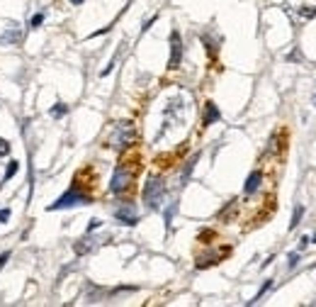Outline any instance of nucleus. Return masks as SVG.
<instances>
[{"mask_svg": "<svg viewBox=\"0 0 316 307\" xmlns=\"http://www.w3.org/2000/svg\"><path fill=\"white\" fill-rule=\"evenodd\" d=\"M166 195V183L161 176H151L144 185V202L148 205V210H158Z\"/></svg>", "mask_w": 316, "mask_h": 307, "instance_id": "1", "label": "nucleus"}, {"mask_svg": "<svg viewBox=\"0 0 316 307\" xmlns=\"http://www.w3.org/2000/svg\"><path fill=\"white\" fill-rule=\"evenodd\" d=\"M90 202H93V197H90L88 193H80V190H78V185H71V190H68V193H63L61 197H59L54 205H49L47 210H49V212H56V210L75 207V205H90Z\"/></svg>", "mask_w": 316, "mask_h": 307, "instance_id": "2", "label": "nucleus"}, {"mask_svg": "<svg viewBox=\"0 0 316 307\" xmlns=\"http://www.w3.org/2000/svg\"><path fill=\"white\" fill-rule=\"evenodd\" d=\"M131 181H134V171L126 168V166H117L115 173H112V181H110V190L115 195H122L126 188L131 185Z\"/></svg>", "mask_w": 316, "mask_h": 307, "instance_id": "3", "label": "nucleus"}, {"mask_svg": "<svg viewBox=\"0 0 316 307\" xmlns=\"http://www.w3.org/2000/svg\"><path fill=\"white\" fill-rule=\"evenodd\" d=\"M134 139H136V129H134V124L131 122H120L115 127V134H112V146H117V149H124L129 144H134Z\"/></svg>", "mask_w": 316, "mask_h": 307, "instance_id": "4", "label": "nucleus"}, {"mask_svg": "<svg viewBox=\"0 0 316 307\" xmlns=\"http://www.w3.org/2000/svg\"><path fill=\"white\" fill-rule=\"evenodd\" d=\"M180 61H183V39H180V32L173 29L170 32V59H168V68L170 71L180 68Z\"/></svg>", "mask_w": 316, "mask_h": 307, "instance_id": "5", "label": "nucleus"}, {"mask_svg": "<svg viewBox=\"0 0 316 307\" xmlns=\"http://www.w3.org/2000/svg\"><path fill=\"white\" fill-rule=\"evenodd\" d=\"M115 220H117V222H122V224H126V227L139 224V212H136L134 202H122V205L115 210Z\"/></svg>", "mask_w": 316, "mask_h": 307, "instance_id": "6", "label": "nucleus"}, {"mask_svg": "<svg viewBox=\"0 0 316 307\" xmlns=\"http://www.w3.org/2000/svg\"><path fill=\"white\" fill-rule=\"evenodd\" d=\"M20 42H22V29H20L17 22H10L5 27V32L0 34V47H15Z\"/></svg>", "mask_w": 316, "mask_h": 307, "instance_id": "7", "label": "nucleus"}, {"mask_svg": "<svg viewBox=\"0 0 316 307\" xmlns=\"http://www.w3.org/2000/svg\"><path fill=\"white\" fill-rule=\"evenodd\" d=\"M221 120V112H219V108L209 100V103H204V117H202V124L204 127H209V124L219 122Z\"/></svg>", "mask_w": 316, "mask_h": 307, "instance_id": "8", "label": "nucleus"}, {"mask_svg": "<svg viewBox=\"0 0 316 307\" xmlns=\"http://www.w3.org/2000/svg\"><path fill=\"white\" fill-rule=\"evenodd\" d=\"M263 183V171H253L251 176L246 178V185H243V193L246 195H253V193H258V188Z\"/></svg>", "mask_w": 316, "mask_h": 307, "instance_id": "9", "label": "nucleus"}, {"mask_svg": "<svg viewBox=\"0 0 316 307\" xmlns=\"http://www.w3.org/2000/svg\"><path fill=\"white\" fill-rule=\"evenodd\" d=\"M93 242L95 239H90V237H85V239H78L75 244H73V251H75V256H85V253H90L93 251Z\"/></svg>", "mask_w": 316, "mask_h": 307, "instance_id": "10", "label": "nucleus"}, {"mask_svg": "<svg viewBox=\"0 0 316 307\" xmlns=\"http://www.w3.org/2000/svg\"><path fill=\"white\" fill-rule=\"evenodd\" d=\"M302 217H304V207H302V205H297V207H294V212H292L290 229H297V227H299V222H302Z\"/></svg>", "mask_w": 316, "mask_h": 307, "instance_id": "11", "label": "nucleus"}, {"mask_svg": "<svg viewBox=\"0 0 316 307\" xmlns=\"http://www.w3.org/2000/svg\"><path fill=\"white\" fill-rule=\"evenodd\" d=\"M217 253H207V256H199L197 258V268H207V266H214L217 263Z\"/></svg>", "mask_w": 316, "mask_h": 307, "instance_id": "12", "label": "nucleus"}, {"mask_svg": "<svg viewBox=\"0 0 316 307\" xmlns=\"http://www.w3.org/2000/svg\"><path fill=\"white\" fill-rule=\"evenodd\" d=\"M197 159H199V154H194V156H192V159L188 161V166H185V171H183V178H180V185H185L190 181V173H192V168H194Z\"/></svg>", "mask_w": 316, "mask_h": 307, "instance_id": "13", "label": "nucleus"}, {"mask_svg": "<svg viewBox=\"0 0 316 307\" xmlns=\"http://www.w3.org/2000/svg\"><path fill=\"white\" fill-rule=\"evenodd\" d=\"M175 212H178V202H170V207L166 210V229H170V224H173V217H175Z\"/></svg>", "mask_w": 316, "mask_h": 307, "instance_id": "14", "label": "nucleus"}, {"mask_svg": "<svg viewBox=\"0 0 316 307\" xmlns=\"http://www.w3.org/2000/svg\"><path fill=\"white\" fill-rule=\"evenodd\" d=\"M270 288H272V280H265V283H263V288L258 290V295L253 298V300H251V303H248V305H255V303H260V300H263V295H265V293H267Z\"/></svg>", "mask_w": 316, "mask_h": 307, "instance_id": "15", "label": "nucleus"}, {"mask_svg": "<svg viewBox=\"0 0 316 307\" xmlns=\"http://www.w3.org/2000/svg\"><path fill=\"white\" fill-rule=\"evenodd\" d=\"M66 112H68V105H63V103H56L51 108V117H63Z\"/></svg>", "mask_w": 316, "mask_h": 307, "instance_id": "16", "label": "nucleus"}, {"mask_svg": "<svg viewBox=\"0 0 316 307\" xmlns=\"http://www.w3.org/2000/svg\"><path fill=\"white\" fill-rule=\"evenodd\" d=\"M17 168H20V166H17V161H10V164H7V168H5V181H10V178L17 173Z\"/></svg>", "mask_w": 316, "mask_h": 307, "instance_id": "17", "label": "nucleus"}, {"mask_svg": "<svg viewBox=\"0 0 316 307\" xmlns=\"http://www.w3.org/2000/svg\"><path fill=\"white\" fill-rule=\"evenodd\" d=\"M297 263H299V251H294V253H290V256H287V268H290V271H294V268H297Z\"/></svg>", "mask_w": 316, "mask_h": 307, "instance_id": "18", "label": "nucleus"}, {"mask_svg": "<svg viewBox=\"0 0 316 307\" xmlns=\"http://www.w3.org/2000/svg\"><path fill=\"white\" fill-rule=\"evenodd\" d=\"M299 15L307 17V20H312V17H316V7H299Z\"/></svg>", "mask_w": 316, "mask_h": 307, "instance_id": "19", "label": "nucleus"}, {"mask_svg": "<svg viewBox=\"0 0 316 307\" xmlns=\"http://www.w3.org/2000/svg\"><path fill=\"white\" fill-rule=\"evenodd\" d=\"M42 22H44V12H37V15L29 20V27H39Z\"/></svg>", "mask_w": 316, "mask_h": 307, "instance_id": "20", "label": "nucleus"}, {"mask_svg": "<svg viewBox=\"0 0 316 307\" xmlns=\"http://www.w3.org/2000/svg\"><path fill=\"white\" fill-rule=\"evenodd\" d=\"M10 154V141L0 137V156H7Z\"/></svg>", "mask_w": 316, "mask_h": 307, "instance_id": "21", "label": "nucleus"}, {"mask_svg": "<svg viewBox=\"0 0 316 307\" xmlns=\"http://www.w3.org/2000/svg\"><path fill=\"white\" fill-rule=\"evenodd\" d=\"M100 224H102L100 220H90V224H88V232H85V234H90V232H95V229H97Z\"/></svg>", "mask_w": 316, "mask_h": 307, "instance_id": "22", "label": "nucleus"}, {"mask_svg": "<svg viewBox=\"0 0 316 307\" xmlns=\"http://www.w3.org/2000/svg\"><path fill=\"white\" fill-rule=\"evenodd\" d=\"M10 220V210H0V222H7Z\"/></svg>", "mask_w": 316, "mask_h": 307, "instance_id": "23", "label": "nucleus"}, {"mask_svg": "<svg viewBox=\"0 0 316 307\" xmlns=\"http://www.w3.org/2000/svg\"><path fill=\"white\" fill-rule=\"evenodd\" d=\"M7 258H10V251H2V253H0V266H5Z\"/></svg>", "mask_w": 316, "mask_h": 307, "instance_id": "24", "label": "nucleus"}, {"mask_svg": "<svg viewBox=\"0 0 316 307\" xmlns=\"http://www.w3.org/2000/svg\"><path fill=\"white\" fill-rule=\"evenodd\" d=\"M307 244H309V237H302V239H299V251H304Z\"/></svg>", "mask_w": 316, "mask_h": 307, "instance_id": "25", "label": "nucleus"}, {"mask_svg": "<svg viewBox=\"0 0 316 307\" xmlns=\"http://www.w3.org/2000/svg\"><path fill=\"white\" fill-rule=\"evenodd\" d=\"M71 2H73V5H83L85 0H71Z\"/></svg>", "mask_w": 316, "mask_h": 307, "instance_id": "26", "label": "nucleus"}, {"mask_svg": "<svg viewBox=\"0 0 316 307\" xmlns=\"http://www.w3.org/2000/svg\"><path fill=\"white\" fill-rule=\"evenodd\" d=\"M314 105H316V95H314Z\"/></svg>", "mask_w": 316, "mask_h": 307, "instance_id": "27", "label": "nucleus"}, {"mask_svg": "<svg viewBox=\"0 0 316 307\" xmlns=\"http://www.w3.org/2000/svg\"><path fill=\"white\" fill-rule=\"evenodd\" d=\"M314 244H316V237H314Z\"/></svg>", "mask_w": 316, "mask_h": 307, "instance_id": "28", "label": "nucleus"}]
</instances>
